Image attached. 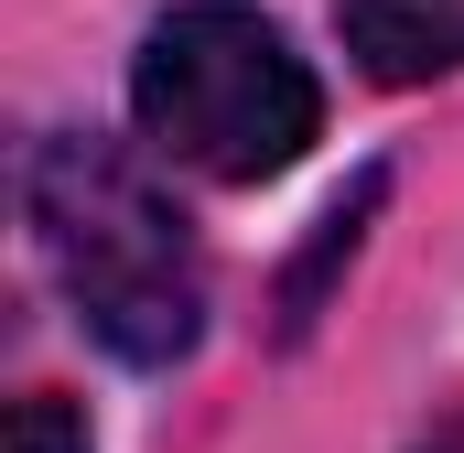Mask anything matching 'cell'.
Instances as JSON below:
<instances>
[{
  "instance_id": "cell-1",
  "label": "cell",
  "mask_w": 464,
  "mask_h": 453,
  "mask_svg": "<svg viewBox=\"0 0 464 453\" xmlns=\"http://www.w3.org/2000/svg\"><path fill=\"white\" fill-rule=\"evenodd\" d=\"M33 237L76 303V324L119 367H173L206 335V259L173 217V195L87 130H54L33 151Z\"/></svg>"
},
{
  "instance_id": "cell-2",
  "label": "cell",
  "mask_w": 464,
  "mask_h": 453,
  "mask_svg": "<svg viewBox=\"0 0 464 453\" xmlns=\"http://www.w3.org/2000/svg\"><path fill=\"white\" fill-rule=\"evenodd\" d=\"M130 119L151 151H173L206 184H270L314 151L324 87L281 43V22H259L237 0H184L151 22V43L130 65Z\"/></svg>"
},
{
  "instance_id": "cell-3",
  "label": "cell",
  "mask_w": 464,
  "mask_h": 453,
  "mask_svg": "<svg viewBox=\"0 0 464 453\" xmlns=\"http://www.w3.org/2000/svg\"><path fill=\"white\" fill-rule=\"evenodd\" d=\"M335 33H346L367 87L464 76V0H335Z\"/></svg>"
},
{
  "instance_id": "cell-4",
  "label": "cell",
  "mask_w": 464,
  "mask_h": 453,
  "mask_svg": "<svg viewBox=\"0 0 464 453\" xmlns=\"http://www.w3.org/2000/svg\"><path fill=\"white\" fill-rule=\"evenodd\" d=\"M11 453H87V410L54 400V389H33V400L11 410Z\"/></svg>"
},
{
  "instance_id": "cell-5",
  "label": "cell",
  "mask_w": 464,
  "mask_h": 453,
  "mask_svg": "<svg viewBox=\"0 0 464 453\" xmlns=\"http://www.w3.org/2000/svg\"><path fill=\"white\" fill-rule=\"evenodd\" d=\"M411 453H464V400H454V410H443V421H432V432H421Z\"/></svg>"
}]
</instances>
